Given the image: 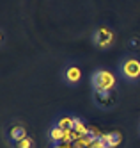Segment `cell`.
I'll use <instances>...</instances> for the list:
<instances>
[{"instance_id": "5b68a950", "label": "cell", "mask_w": 140, "mask_h": 148, "mask_svg": "<svg viewBox=\"0 0 140 148\" xmlns=\"http://www.w3.org/2000/svg\"><path fill=\"white\" fill-rule=\"evenodd\" d=\"M64 82L68 84V86H76V84L82 80V70L74 64H69L66 70H64V75H62Z\"/></svg>"}, {"instance_id": "7a4b0ae2", "label": "cell", "mask_w": 140, "mask_h": 148, "mask_svg": "<svg viewBox=\"0 0 140 148\" xmlns=\"http://www.w3.org/2000/svg\"><path fill=\"white\" fill-rule=\"evenodd\" d=\"M119 73L128 82L140 80V61L137 57H124L119 64Z\"/></svg>"}, {"instance_id": "277c9868", "label": "cell", "mask_w": 140, "mask_h": 148, "mask_svg": "<svg viewBox=\"0 0 140 148\" xmlns=\"http://www.w3.org/2000/svg\"><path fill=\"white\" fill-rule=\"evenodd\" d=\"M117 89L115 91H94L92 93V100L94 103L101 109H110L117 103Z\"/></svg>"}, {"instance_id": "30bf717a", "label": "cell", "mask_w": 140, "mask_h": 148, "mask_svg": "<svg viewBox=\"0 0 140 148\" xmlns=\"http://www.w3.org/2000/svg\"><path fill=\"white\" fill-rule=\"evenodd\" d=\"M73 130L80 136V139H82V137H85V136H89V132H91L87 127L83 125V121H82L80 118H74V129H73Z\"/></svg>"}, {"instance_id": "3957f363", "label": "cell", "mask_w": 140, "mask_h": 148, "mask_svg": "<svg viewBox=\"0 0 140 148\" xmlns=\"http://www.w3.org/2000/svg\"><path fill=\"white\" fill-rule=\"evenodd\" d=\"M114 39H115V36H114V30L110 27L101 25V27H98L92 32V43L98 48H103V50L105 48H110L114 45Z\"/></svg>"}, {"instance_id": "9c48e42d", "label": "cell", "mask_w": 140, "mask_h": 148, "mask_svg": "<svg viewBox=\"0 0 140 148\" xmlns=\"http://www.w3.org/2000/svg\"><path fill=\"white\" fill-rule=\"evenodd\" d=\"M62 130H73L74 129V116H62V118L55 123Z\"/></svg>"}, {"instance_id": "ba28073f", "label": "cell", "mask_w": 140, "mask_h": 148, "mask_svg": "<svg viewBox=\"0 0 140 148\" xmlns=\"http://www.w3.org/2000/svg\"><path fill=\"white\" fill-rule=\"evenodd\" d=\"M48 136H50V141H51L53 145H57V143H62V141H64V130L60 129V127H57V125H53L51 129H50Z\"/></svg>"}, {"instance_id": "52a82bcc", "label": "cell", "mask_w": 140, "mask_h": 148, "mask_svg": "<svg viewBox=\"0 0 140 148\" xmlns=\"http://www.w3.org/2000/svg\"><path fill=\"white\" fill-rule=\"evenodd\" d=\"M9 137H11V141H13V143H18V141H21V139H25V137H27L25 127H21V125L13 127V129H11V132H9Z\"/></svg>"}, {"instance_id": "8fae6325", "label": "cell", "mask_w": 140, "mask_h": 148, "mask_svg": "<svg viewBox=\"0 0 140 148\" xmlns=\"http://www.w3.org/2000/svg\"><path fill=\"white\" fill-rule=\"evenodd\" d=\"M13 146L14 148H36V145H34V139L32 137H25V139H21V141H18V143H13Z\"/></svg>"}, {"instance_id": "8992f818", "label": "cell", "mask_w": 140, "mask_h": 148, "mask_svg": "<svg viewBox=\"0 0 140 148\" xmlns=\"http://www.w3.org/2000/svg\"><path fill=\"white\" fill-rule=\"evenodd\" d=\"M99 141H103L108 148H115L117 145L121 143V134L117 132H110V134H101L99 136Z\"/></svg>"}, {"instance_id": "6da1fadb", "label": "cell", "mask_w": 140, "mask_h": 148, "mask_svg": "<svg viewBox=\"0 0 140 148\" xmlns=\"http://www.w3.org/2000/svg\"><path fill=\"white\" fill-rule=\"evenodd\" d=\"M92 89L94 91H115L117 89V79L110 70H96L91 75Z\"/></svg>"}]
</instances>
